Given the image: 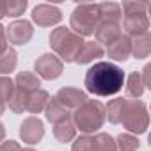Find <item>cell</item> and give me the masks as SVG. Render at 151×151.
<instances>
[{
	"mask_svg": "<svg viewBox=\"0 0 151 151\" xmlns=\"http://www.w3.org/2000/svg\"><path fill=\"white\" fill-rule=\"evenodd\" d=\"M16 64H18V53H16L14 48L7 46L0 53V77H6L11 71H14Z\"/></svg>",
	"mask_w": 151,
	"mask_h": 151,
	"instance_id": "cell-22",
	"label": "cell"
},
{
	"mask_svg": "<svg viewBox=\"0 0 151 151\" xmlns=\"http://www.w3.org/2000/svg\"><path fill=\"white\" fill-rule=\"evenodd\" d=\"M103 53H105V50H103V46L100 43H96V41H84V45H82L77 59H75V62L77 64H89V62L103 57Z\"/></svg>",
	"mask_w": 151,
	"mask_h": 151,
	"instance_id": "cell-15",
	"label": "cell"
},
{
	"mask_svg": "<svg viewBox=\"0 0 151 151\" xmlns=\"http://www.w3.org/2000/svg\"><path fill=\"white\" fill-rule=\"evenodd\" d=\"M123 27L126 30L128 37H139L149 32V18L147 13H137V14H124Z\"/></svg>",
	"mask_w": 151,
	"mask_h": 151,
	"instance_id": "cell-10",
	"label": "cell"
},
{
	"mask_svg": "<svg viewBox=\"0 0 151 151\" xmlns=\"http://www.w3.org/2000/svg\"><path fill=\"white\" fill-rule=\"evenodd\" d=\"M14 91V82L9 77H0V103H7L9 98L13 96Z\"/></svg>",
	"mask_w": 151,
	"mask_h": 151,
	"instance_id": "cell-28",
	"label": "cell"
},
{
	"mask_svg": "<svg viewBox=\"0 0 151 151\" xmlns=\"http://www.w3.org/2000/svg\"><path fill=\"white\" fill-rule=\"evenodd\" d=\"M7 48V37H6V27L0 25V53Z\"/></svg>",
	"mask_w": 151,
	"mask_h": 151,
	"instance_id": "cell-33",
	"label": "cell"
},
{
	"mask_svg": "<svg viewBox=\"0 0 151 151\" xmlns=\"http://www.w3.org/2000/svg\"><path fill=\"white\" fill-rule=\"evenodd\" d=\"M139 147H140V142L132 133H121L116 140V149L117 151H137Z\"/></svg>",
	"mask_w": 151,
	"mask_h": 151,
	"instance_id": "cell-26",
	"label": "cell"
},
{
	"mask_svg": "<svg viewBox=\"0 0 151 151\" xmlns=\"http://www.w3.org/2000/svg\"><path fill=\"white\" fill-rule=\"evenodd\" d=\"M4 139H6V128H4L2 123H0V144L4 142Z\"/></svg>",
	"mask_w": 151,
	"mask_h": 151,
	"instance_id": "cell-35",
	"label": "cell"
},
{
	"mask_svg": "<svg viewBox=\"0 0 151 151\" xmlns=\"http://www.w3.org/2000/svg\"><path fill=\"white\" fill-rule=\"evenodd\" d=\"M123 126L133 135H142L146 133L147 126H149V114H147V107L144 101L140 100H132L126 101V109H124V116H123Z\"/></svg>",
	"mask_w": 151,
	"mask_h": 151,
	"instance_id": "cell-5",
	"label": "cell"
},
{
	"mask_svg": "<svg viewBox=\"0 0 151 151\" xmlns=\"http://www.w3.org/2000/svg\"><path fill=\"white\" fill-rule=\"evenodd\" d=\"M98 13H100V22L121 23V20H123V11H121V6H119V4H116V2L98 4Z\"/></svg>",
	"mask_w": 151,
	"mask_h": 151,
	"instance_id": "cell-17",
	"label": "cell"
},
{
	"mask_svg": "<svg viewBox=\"0 0 151 151\" xmlns=\"http://www.w3.org/2000/svg\"><path fill=\"white\" fill-rule=\"evenodd\" d=\"M22 151H36L34 147H22Z\"/></svg>",
	"mask_w": 151,
	"mask_h": 151,
	"instance_id": "cell-37",
	"label": "cell"
},
{
	"mask_svg": "<svg viewBox=\"0 0 151 151\" xmlns=\"http://www.w3.org/2000/svg\"><path fill=\"white\" fill-rule=\"evenodd\" d=\"M6 112V103H0V116Z\"/></svg>",
	"mask_w": 151,
	"mask_h": 151,
	"instance_id": "cell-36",
	"label": "cell"
},
{
	"mask_svg": "<svg viewBox=\"0 0 151 151\" xmlns=\"http://www.w3.org/2000/svg\"><path fill=\"white\" fill-rule=\"evenodd\" d=\"M149 4L147 2H123L121 11L124 14H137V13H147Z\"/></svg>",
	"mask_w": 151,
	"mask_h": 151,
	"instance_id": "cell-29",
	"label": "cell"
},
{
	"mask_svg": "<svg viewBox=\"0 0 151 151\" xmlns=\"http://www.w3.org/2000/svg\"><path fill=\"white\" fill-rule=\"evenodd\" d=\"M34 36V29L32 23L27 20H16L13 23H9V27H6V37L7 43L14 45V46H23L27 45Z\"/></svg>",
	"mask_w": 151,
	"mask_h": 151,
	"instance_id": "cell-7",
	"label": "cell"
},
{
	"mask_svg": "<svg viewBox=\"0 0 151 151\" xmlns=\"http://www.w3.org/2000/svg\"><path fill=\"white\" fill-rule=\"evenodd\" d=\"M45 116H46V119L50 121V123H53V124H57V123H62V121H68V119H71V112L55 98V96H52L50 100H48V103H46V109H45Z\"/></svg>",
	"mask_w": 151,
	"mask_h": 151,
	"instance_id": "cell-14",
	"label": "cell"
},
{
	"mask_svg": "<svg viewBox=\"0 0 151 151\" xmlns=\"http://www.w3.org/2000/svg\"><path fill=\"white\" fill-rule=\"evenodd\" d=\"M151 53V36L149 32L132 39V55L135 59H146Z\"/></svg>",
	"mask_w": 151,
	"mask_h": 151,
	"instance_id": "cell-21",
	"label": "cell"
},
{
	"mask_svg": "<svg viewBox=\"0 0 151 151\" xmlns=\"http://www.w3.org/2000/svg\"><path fill=\"white\" fill-rule=\"evenodd\" d=\"M94 36H96V43L109 46L110 43H114L121 36V23L100 22L98 27H96V30H94Z\"/></svg>",
	"mask_w": 151,
	"mask_h": 151,
	"instance_id": "cell-13",
	"label": "cell"
},
{
	"mask_svg": "<svg viewBox=\"0 0 151 151\" xmlns=\"http://www.w3.org/2000/svg\"><path fill=\"white\" fill-rule=\"evenodd\" d=\"M0 151H22V146L16 140H6L0 144Z\"/></svg>",
	"mask_w": 151,
	"mask_h": 151,
	"instance_id": "cell-32",
	"label": "cell"
},
{
	"mask_svg": "<svg viewBox=\"0 0 151 151\" xmlns=\"http://www.w3.org/2000/svg\"><path fill=\"white\" fill-rule=\"evenodd\" d=\"M50 100V94L45 89H37L29 94V103H27V112L30 114H41L46 109V103Z\"/></svg>",
	"mask_w": 151,
	"mask_h": 151,
	"instance_id": "cell-20",
	"label": "cell"
},
{
	"mask_svg": "<svg viewBox=\"0 0 151 151\" xmlns=\"http://www.w3.org/2000/svg\"><path fill=\"white\" fill-rule=\"evenodd\" d=\"M27 103H29V94L14 87L13 96H11L9 101H7L9 109H11L14 114H23V112H27Z\"/></svg>",
	"mask_w": 151,
	"mask_h": 151,
	"instance_id": "cell-25",
	"label": "cell"
},
{
	"mask_svg": "<svg viewBox=\"0 0 151 151\" xmlns=\"http://www.w3.org/2000/svg\"><path fill=\"white\" fill-rule=\"evenodd\" d=\"M126 101L128 100H124V98H116V100L109 101V105H105V119H109L112 124H119L124 116Z\"/></svg>",
	"mask_w": 151,
	"mask_h": 151,
	"instance_id": "cell-18",
	"label": "cell"
},
{
	"mask_svg": "<svg viewBox=\"0 0 151 151\" xmlns=\"http://www.w3.org/2000/svg\"><path fill=\"white\" fill-rule=\"evenodd\" d=\"M98 23H100L98 4H80L71 13L69 30L80 37H89L94 34Z\"/></svg>",
	"mask_w": 151,
	"mask_h": 151,
	"instance_id": "cell-4",
	"label": "cell"
},
{
	"mask_svg": "<svg viewBox=\"0 0 151 151\" xmlns=\"http://www.w3.org/2000/svg\"><path fill=\"white\" fill-rule=\"evenodd\" d=\"M142 84H144V87L146 89H149L151 87V64H146L144 66V69H142Z\"/></svg>",
	"mask_w": 151,
	"mask_h": 151,
	"instance_id": "cell-31",
	"label": "cell"
},
{
	"mask_svg": "<svg viewBox=\"0 0 151 151\" xmlns=\"http://www.w3.org/2000/svg\"><path fill=\"white\" fill-rule=\"evenodd\" d=\"M105 52L114 60H119V62L128 60V57L132 55V37H128L126 34H121L114 43H110L107 46Z\"/></svg>",
	"mask_w": 151,
	"mask_h": 151,
	"instance_id": "cell-12",
	"label": "cell"
},
{
	"mask_svg": "<svg viewBox=\"0 0 151 151\" xmlns=\"http://www.w3.org/2000/svg\"><path fill=\"white\" fill-rule=\"evenodd\" d=\"M34 71L43 80H55L64 71V62L55 53H43L34 62Z\"/></svg>",
	"mask_w": 151,
	"mask_h": 151,
	"instance_id": "cell-6",
	"label": "cell"
},
{
	"mask_svg": "<svg viewBox=\"0 0 151 151\" xmlns=\"http://www.w3.org/2000/svg\"><path fill=\"white\" fill-rule=\"evenodd\" d=\"M71 151H91V135H80V137H75Z\"/></svg>",
	"mask_w": 151,
	"mask_h": 151,
	"instance_id": "cell-30",
	"label": "cell"
},
{
	"mask_svg": "<svg viewBox=\"0 0 151 151\" xmlns=\"http://www.w3.org/2000/svg\"><path fill=\"white\" fill-rule=\"evenodd\" d=\"M84 39L77 34H73L68 27H57L50 34V46L57 53V57L64 62H75Z\"/></svg>",
	"mask_w": 151,
	"mask_h": 151,
	"instance_id": "cell-3",
	"label": "cell"
},
{
	"mask_svg": "<svg viewBox=\"0 0 151 151\" xmlns=\"http://www.w3.org/2000/svg\"><path fill=\"white\" fill-rule=\"evenodd\" d=\"M32 20L39 27H53L62 20V11L50 4H37L32 9Z\"/></svg>",
	"mask_w": 151,
	"mask_h": 151,
	"instance_id": "cell-9",
	"label": "cell"
},
{
	"mask_svg": "<svg viewBox=\"0 0 151 151\" xmlns=\"http://www.w3.org/2000/svg\"><path fill=\"white\" fill-rule=\"evenodd\" d=\"M124 87H126V94L130 98H135V100L140 98L144 94V91H146V87L142 84V78H140V73H137V71H133V73L128 75Z\"/></svg>",
	"mask_w": 151,
	"mask_h": 151,
	"instance_id": "cell-23",
	"label": "cell"
},
{
	"mask_svg": "<svg viewBox=\"0 0 151 151\" xmlns=\"http://www.w3.org/2000/svg\"><path fill=\"white\" fill-rule=\"evenodd\" d=\"M6 16V0H0V20Z\"/></svg>",
	"mask_w": 151,
	"mask_h": 151,
	"instance_id": "cell-34",
	"label": "cell"
},
{
	"mask_svg": "<svg viewBox=\"0 0 151 151\" xmlns=\"http://www.w3.org/2000/svg\"><path fill=\"white\" fill-rule=\"evenodd\" d=\"M124 78V71L119 66L101 60L87 69L84 86L86 91L94 96H112L123 89Z\"/></svg>",
	"mask_w": 151,
	"mask_h": 151,
	"instance_id": "cell-1",
	"label": "cell"
},
{
	"mask_svg": "<svg viewBox=\"0 0 151 151\" xmlns=\"http://www.w3.org/2000/svg\"><path fill=\"white\" fill-rule=\"evenodd\" d=\"M27 6H29L27 0H7L6 2V16L18 18L25 13Z\"/></svg>",
	"mask_w": 151,
	"mask_h": 151,
	"instance_id": "cell-27",
	"label": "cell"
},
{
	"mask_svg": "<svg viewBox=\"0 0 151 151\" xmlns=\"http://www.w3.org/2000/svg\"><path fill=\"white\" fill-rule=\"evenodd\" d=\"M105 123V105L98 100L84 101L73 112V124L84 135L98 132Z\"/></svg>",
	"mask_w": 151,
	"mask_h": 151,
	"instance_id": "cell-2",
	"label": "cell"
},
{
	"mask_svg": "<svg viewBox=\"0 0 151 151\" xmlns=\"http://www.w3.org/2000/svg\"><path fill=\"white\" fill-rule=\"evenodd\" d=\"M91 151H117L116 140L109 133H96L91 137Z\"/></svg>",
	"mask_w": 151,
	"mask_h": 151,
	"instance_id": "cell-24",
	"label": "cell"
},
{
	"mask_svg": "<svg viewBox=\"0 0 151 151\" xmlns=\"http://www.w3.org/2000/svg\"><path fill=\"white\" fill-rule=\"evenodd\" d=\"M39 86H41V78L34 71H20L16 75V78H14V87L23 91V93H27V94L41 89Z\"/></svg>",
	"mask_w": 151,
	"mask_h": 151,
	"instance_id": "cell-16",
	"label": "cell"
},
{
	"mask_svg": "<svg viewBox=\"0 0 151 151\" xmlns=\"http://www.w3.org/2000/svg\"><path fill=\"white\" fill-rule=\"evenodd\" d=\"M45 137V124L39 117L30 116L27 119H23V123L20 124V139L25 144H39Z\"/></svg>",
	"mask_w": 151,
	"mask_h": 151,
	"instance_id": "cell-8",
	"label": "cell"
},
{
	"mask_svg": "<svg viewBox=\"0 0 151 151\" xmlns=\"http://www.w3.org/2000/svg\"><path fill=\"white\" fill-rule=\"evenodd\" d=\"M53 137H55L60 144L73 142L75 137H77V128H75L73 121L68 119V121H62V123L53 124Z\"/></svg>",
	"mask_w": 151,
	"mask_h": 151,
	"instance_id": "cell-19",
	"label": "cell"
},
{
	"mask_svg": "<svg viewBox=\"0 0 151 151\" xmlns=\"http://www.w3.org/2000/svg\"><path fill=\"white\" fill-rule=\"evenodd\" d=\"M55 98H57L71 114L77 110L84 101L89 100V98H87V93L82 91V89H77V87H62V89L57 91Z\"/></svg>",
	"mask_w": 151,
	"mask_h": 151,
	"instance_id": "cell-11",
	"label": "cell"
}]
</instances>
